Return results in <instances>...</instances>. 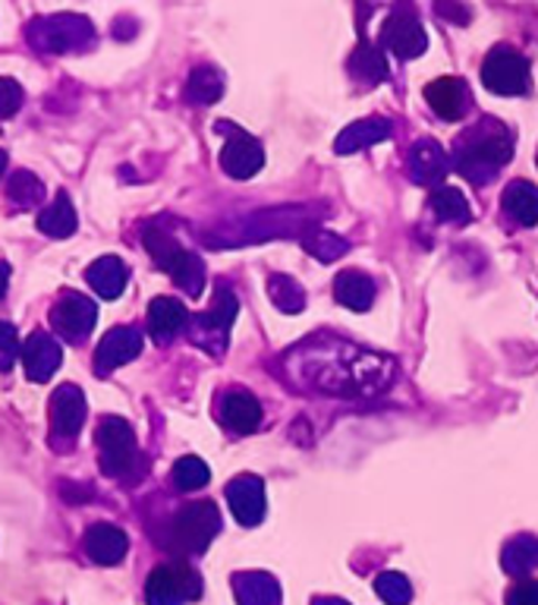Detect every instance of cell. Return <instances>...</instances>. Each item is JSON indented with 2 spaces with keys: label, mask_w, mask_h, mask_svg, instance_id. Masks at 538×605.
I'll return each instance as SVG.
<instances>
[{
  "label": "cell",
  "mask_w": 538,
  "mask_h": 605,
  "mask_svg": "<svg viewBox=\"0 0 538 605\" xmlns=\"http://www.w3.org/2000/svg\"><path fill=\"white\" fill-rule=\"evenodd\" d=\"M299 376L331 394H379L394 382V363L343 341H315L293 350Z\"/></svg>",
  "instance_id": "6da1fadb"
},
{
  "label": "cell",
  "mask_w": 538,
  "mask_h": 605,
  "mask_svg": "<svg viewBox=\"0 0 538 605\" xmlns=\"http://www.w3.org/2000/svg\"><path fill=\"white\" fill-rule=\"evenodd\" d=\"M514 158V133L510 126H504L495 117L478 121L469 133H463L457 140V152H454V167L466 181L476 186L488 183L498 167Z\"/></svg>",
  "instance_id": "7a4b0ae2"
},
{
  "label": "cell",
  "mask_w": 538,
  "mask_h": 605,
  "mask_svg": "<svg viewBox=\"0 0 538 605\" xmlns=\"http://www.w3.org/2000/svg\"><path fill=\"white\" fill-rule=\"evenodd\" d=\"M220 530V511L215 502H189L158 530V543L179 558L201 555Z\"/></svg>",
  "instance_id": "3957f363"
},
{
  "label": "cell",
  "mask_w": 538,
  "mask_h": 605,
  "mask_svg": "<svg viewBox=\"0 0 538 605\" xmlns=\"http://www.w3.org/2000/svg\"><path fill=\"white\" fill-rule=\"evenodd\" d=\"M142 243L152 253V259L164 275H170L177 281L179 290H186L189 297H199L205 290V263L196 253H189L183 243H177L158 224H145L142 227Z\"/></svg>",
  "instance_id": "277c9868"
},
{
  "label": "cell",
  "mask_w": 538,
  "mask_h": 605,
  "mask_svg": "<svg viewBox=\"0 0 538 605\" xmlns=\"http://www.w3.org/2000/svg\"><path fill=\"white\" fill-rule=\"evenodd\" d=\"M95 41V25L80 13L39 17L29 25V44L39 54H80Z\"/></svg>",
  "instance_id": "5b68a950"
},
{
  "label": "cell",
  "mask_w": 538,
  "mask_h": 605,
  "mask_svg": "<svg viewBox=\"0 0 538 605\" xmlns=\"http://www.w3.org/2000/svg\"><path fill=\"white\" fill-rule=\"evenodd\" d=\"M95 444H99L101 473L111 480H130L139 466V444H136V432L123 417H104L95 432Z\"/></svg>",
  "instance_id": "8992f818"
},
{
  "label": "cell",
  "mask_w": 538,
  "mask_h": 605,
  "mask_svg": "<svg viewBox=\"0 0 538 605\" xmlns=\"http://www.w3.org/2000/svg\"><path fill=\"white\" fill-rule=\"evenodd\" d=\"M199 596V571L186 562H164L145 581V603L148 605H189Z\"/></svg>",
  "instance_id": "52a82bcc"
},
{
  "label": "cell",
  "mask_w": 538,
  "mask_h": 605,
  "mask_svg": "<svg viewBox=\"0 0 538 605\" xmlns=\"http://www.w3.org/2000/svg\"><path fill=\"white\" fill-rule=\"evenodd\" d=\"M239 312V300L237 294L227 287V284H218L215 290V302L208 312L196 316V322L189 328V338L196 347H201L205 353L211 357H220L227 350V338H230V325L237 319Z\"/></svg>",
  "instance_id": "ba28073f"
},
{
  "label": "cell",
  "mask_w": 538,
  "mask_h": 605,
  "mask_svg": "<svg viewBox=\"0 0 538 605\" xmlns=\"http://www.w3.org/2000/svg\"><path fill=\"white\" fill-rule=\"evenodd\" d=\"M482 82L495 95H526L529 85H532L529 61L519 51H514V48H504L500 44L482 63Z\"/></svg>",
  "instance_id": "9c48e42d"
},
{
  "label": "cell",
  "mask_w": 538,
  "mask_h": 605,
  "mask_svg": "<svg viewBox=\"0 0 538 605\" xmlns=\"http://www.w3.org/2000/svg\"><path fill=\"white\" fill-rule=\"evenodd\" d=\"M85 394L76 384H60L51 394V444L66 451L80 439V429L85 423Z\"/></svg>",
  "instance_id": "30bf717a"
},
{
  "label": "cell",
  "mask_w": 538,
  "mask_h": 605,
  "mask_svg": "<svg viewBox=\"0 0 538 605\" xmlns=\"http://www.w3.org/2000/svg\"><path fill=\"white\" fill-rule=\"evenodd\" d=\"M95 322H99V302L89 300L85 294L66 290V294L54 302L51 325H54V331H58L66 343L89 341V335L95 331Z\"/></svg>",
  "instance_id": "8fae6325"
},
{
  "label": "cell",
  "mask_w": 538,
  "mask_h": 605,
  "mask_svg": "<svg viewBox=\"0 0 538 605\" xmlns=\"http://www.w3.org/2000/svg\"><path fill=\"white\" fill-rule=\"evenodd\" d=\"M220 133H227V142H224V152H220V167L234 177V181H249L256 177L265 164V148L256 136L242 133L234 123L220 121Z\"/></svg>",
  "instance_id": "7c38bea8"
},
{
  "label": "cell",
  "mask_w": 538,
  "mask_h": 605,
  "mask_svg": "<svg viewBox=\"0 0 538 605\" xmlns=\"http://www.w3.org/2000/svg\"><path fill=\"white\" fill-rule=\"evenodd\" d=\"M381 48H387L400 61H413V58H418L428 48V35L418 25L416 13L410 7H397L387 17L384 29H381Z\"/></svg>",
  "instance_id": "4fadbf2b"
},
{
  "label": "cell",
  "mask_w": 538,
  "mask_h": 605,
  "mask_svg": "<svg viewBox=\"0 0 538 605\" xmlns=\"http://www.w3.org/2000/svg\"><path fill=\"white\" fill-rule=\"evenodd\" d=\"M142 331L133 325H117L101 338L99 350H95V369L99 372H114L120 366L133 363L142 353Z\"/></svg>",
  "instance_id": "5bb4252c"
},
{
  "label": "cell",
  "mask_w": 538,
  "mask_h": 605,
  "mask_svg": "<svg viewBox=\"0 0 538 605\" xmlns=\"http://www.w3.org/2000/svg\"><path fill=\"white\" fill-rule=\"evenodd\" d=\"M20 357L22 366H25V376H29L32 382H48V379L60 369V360H63L58 338L48 335V331H41V328L25 338Z\"/></svg>",
  "instance_id": "9a60e30c"
},
{
  "label": "cell",
  "mask_w": 538,
  "mask_h": 605,
  "mask_svg": "<svg viewBox=\"0 0 538 605\" xmlns=\"http://www.w3.org/2000/svg\"><path fill=\"white\" fill-rule=\"evenodd\" d=\"M82 548L95 565L114 567L130 552V536L117 524H92L82 536Z\"/></svg>",
  "instance_id": "2e32d148"
},
{
  "label": "cell",
  "mask_w": 538,
  "mask_h": 605,
  "mask_svg": "<svg viewBox=\"0 0 538 605\" xmlns=\"http://www.w3.org/2000/svg\"><path fill=\"white\" fill-rule=\"evenodd\" d=\"M227 502L230 511L242 526H256L265 521V483L252 473H242L227 485Z\"/></svg>",
  "instance_id": "e0dca14e"
},
{
  "label": "cell",
  "mask_w": 538,
  "mask_h": 605,
  "mask_svg": "<svg viewBox=\"0 0 538 605\" xmlns=\"http://www.w3.org/2000/svg\"><path fill=\"white\" fill-rule=\"evenodd\" d=\"M425 101L444 121H463L473 95H469V85L457 76H441V80L425 85Z\"/></svg>",
  "instance_id": "ac0fdd59"
},
{
  "label": "cell",
  "mask_w": 538,
  "mask_h": 605,
  "mask_svg": "<svg viewBox=\"0 0 538 605\" xmlns=\"http://www.w3.org/2000/svg\"><path fill=\"white\" fill-rule=\"evenodd\" d=\"M218 417L220 423L227 425L230 432H237V435H249V432H256L261 423V403L249 394V391H227L224 398H220L218 407Z\"/></svg>",
  "instance_id": "d6986e66"
},
{
  "label": "cell",
  "mask_w": 538,
  "mask_h": 605,
  "mask_svg": "<svg viewBox=\"0 0 538 605\" xmlns=\"http://www.w3.org/2000/svg\"><path fill=\"white\" fill-rule=\"evenodd\" d=\"M447 171H451V162L435 140H418L410 148V177L418 186H438L447 177Z\"/></svg>",
  "instance_id": "ffe728a7"
},
{
  "label": "cell",
  "mask_w": 538,
  "mask_h": 605,
  "mask_svg": "<svg viewBox=\"0 0 538 605\" xmlns=\"http://www.w3.org/2000/svg\"><path fill=\"white\" fill-rule=\"evenodd\" d=\"M189 328V312L186 306L174 297H158L148 306V331L158 343H170Z\"/></svg>",
  "instance_id": "44dd1931"
},
{
  "label": "cell",
  "mask_w": 538,
  "mask_h": 605,
  "mask_svg": "<svg viewBox=\"0 0 538 605\" xmlns=\"http://www.w3.org/2000/svg\"><path fill=\"white\" fill-rule=\"evenodd\" d=\"M85 281L99 294L101 300H114L123 294V287L130 281V265L117 256H101L85 268Z\"/></svg>",
  "instance_id": "7402d4cb"
},
{
  "label": "cell",
  "mask_w": 538,
  "mask_h": 605,
  "mask_svg": "<svg viewBox=\"0 0 538 605\" xmlns=\"http://www.w3.org/2000/svg\"><path fill=\"white\" fill-rule=\"evenodd\" d=\"M234 593L239 605H280V584L265 571L234 574Z\"/></svg>",
  "instance_id": "603a6c76"
},
{
  "label": "cell",
  "mask_w": 538,
  "mask_h": 605,
  "mask_svg": "<svg viewBox=\"0 0 538 605\" xmlns=\"http://www.w3.org/2000/svg\"><path fill=\"white\" fill-rule=\"evenodd\" d=\"M391 140V123L384 117H365V121L350 123L343 133L334 142L340 155H353V152H362V148H372L379 142Z\"/></svg>",
  "instance_id": "cb8c5ba5"
},
{
  "label": "cell",
  "mask_w": 538,
  "mask_h": 605,
  "mask_svg": "<svg viewBox=\"0 0 538 605\" xmlns=\"http://www.w3.org/2000/svg\"><path fill=\"white\" fill-rule=\"evenodd\" d=\"M76 227H80V218H76V208L66 193H58L54 202H48L39 212V230L44 237L63 240V237H73Z\"/></svg>",
  "instance_id": "d4e9b609"
},
{
  "label": "cell",
  "mask_w": 538,
  "mask_h": 605,
  "mask_svg": "<svg viewBox=\"0 0 538 605\" xmlns=\"http://www.w3.org/2000/svg\"><path fill=\"white\" fill-rule=\"evenodd\" d=\"M334 297L353 312H365L375 302V281L362 271H343L334 281Z\"/></svg>",
  "instance_id": "484cf974"
},
{
  "label": "cell",
  "mask_w": 538,
  "mask_h": 605,
  "mask_svg": "<svg viewBox=\"0 0 538 605\" xmlns=\"http://www.w3.org/2000/svg\"><path fill=\"white\" fill-rule=\"evenodd\" d=\"M504 212L523 227L538 224V186L526 181H514L504 189Z\"/></svg>",
  "instance_id": "4316f807"
},
{
  "label": "cell",
  "mask_w": 538,
  "mask_h": 605,
  "mask_svg": "<svg viewBox=\"0 0 538 605\" xmlns=\"http://www.w3.org/2000/svg\"><path fill=\"white\" fill-rule=\"evenodd\" d=\"M500 565L510 577H526L532 574L538 565V540L532 536H517L504 545V555H500Z\"/></svg>",
  "instance_id": "83f0119b"
},
{
  "label": "cell",
  "mask_w": 538,
  "mask_h": 605,
  "mask_svg": "<svg viewBox=\"0 0 538 605\" xmlns=\"http://www.w3.org/2000/svg\"><path fill=\"white\" fill-rule=\"evenodd\" d=\"M224 95V76L215 66H196L186 82V101L189 104H215Z\"/></svg>",
  "instance_id": "f1b7e54d"
},
{
  "label": "cell",
  "mask_w": 538,
  "mask_h": 605,
  "mask_svg": "<svg viewBox=\"0 0 538 605\" xmlns=\"http://www.w3.org/2000/svg\"><path fill=\"white\" fill-rule=\"evenodd\" d=\"M350 70H353V76L359 82H365V85H379V82L387 80V61H384V54H381L379 48H372V44H359V51L353 54V61H350Z\"/></svg>",
  "instance_id": "f546056e"
},
{
  "label": "cell",
  "mask_w": 538,
  "mask_h": 605,
  "mask_svg": "<svg viewBox=\"0 0 538 605\" xmlns=\"http://www.w3.org/2000/svg\"><path fill=\"white\" fill-rule=\"evenodd\" d=\"M432 212L438 215L441 222H459L466 224L473 218V212H469V202L466 196L454 189V186H438L435 193H432Z\"/></svg>",
  "instance_id": "4dcf8cb0"
},
{
  "label": "cell",
  "mask_w": 538,
  "mask_h": 605,
  "mask_svg": "<svg viewBox=\"0 0 538 605\" xmlns=\"http://www.w3.org/2000/svg\"><path fill=\"white\" fill-rule=\"evenodd\" d=\"M211 480V470L208 464L201 461V458H193V454H186V458H179L174 470H170V483L179 492H199L205 489Z\"/></svg>",
  "instance_id": "1f68e13d"
},
{
  "label": "cell",
  "mask_w": 538,
  "mask_h": 605,
  "mask_svg": "<svg viewBox=\"0 0 538 605\" xmlns=\"http://www.w3.org/2000/svg\"><path fill=\"white\" fill-rule=\"evenodd\" d=\"M268 297L275 300L280 312H302V306H306V290L299 287L297 278H290V275H271V281H268Z\"/></svg>",
  "instance_id": "d6a6232c"
},
{
  "label": "cell",
  "mask_w": 538,
  "mask_h": 605,
  "mask_svg": "<svg viewBox=\"0 0 538 605\" xmlns=\"http://www.w3.org/2000/svg\"><path fill=\"white\" fill-rule=\"evenodd\" d=\"M302 246H306L315 259H321V263H334V259H340V256L350 249V243L343 240V237H338V234H331V230H324V227H312V230L302 237Z\"/></svg>",
  "instance_id": "836d02e7"
},
{
  "label": "cell",
  "mask_w": 538,
  "mask_h": 605,
  "mask_svg": "<svg viewBox=\"0 0 538 605\" xmlns=\"http://www.w3.org/2000/svg\"><path fill=\"white\" fill-rule=\"evenodd\" d=\"M7 196L17 202L20 208H35L44 199V183L32 174V171H17L7 181Z\"/></svg>",
  "instance_id": "e575fe53"
},
{
  "label": "cell",
  "mask_w": 538,
  "mask_h": 605,
  "mask_svg": "<svg viewBox=\"0 0 538 605\" xmlns=\"http://www.w3.org/2000/svg\"><path fill=\"white\" fill-rule=\"evenodd\" d=\"M375 593H379L387 605H406L413 599V586H410V581H406L403 574H397V571H384V574H379Z\"/></svg>",
  "instance_id": "d590c367"
},
{
  "label": "cell",
  "mask_w": 538,
  "mask_h": 605,
  "mask_svg": "<svg viewBox=\"0 0 538 605\" xmlns=\"http://www.w3.org/2000/svg\"><path fill=\"white\" fill-rule=\"evenodd\" d=\"M20 331L10 322H0V372H10L20 360Z\"/></svg>",
  "instance_id": "8d00e7d4"
},
{
  "label": "cell",
  "mask_w": 538,
  "mask_h": 605,
  "mask_svg": "<svg viewBox=\"0 0 538 605\" xmlns=\"http://www.w3.org/2000/svg\"><path fill=\"white\" fill-rule=\"evenodd\" d=\"M22 101H25V92H22L20 82L10 80V76H0V121L13 117L22 107Z\"/></svg>",
  "instance_id": "74e56055"
},
{
  "label": "cell",
  "mask_w": 538,
  "mask_h": 605,
  "mask_svg": "<svg viewBox=\"0 0 538 605\" xmlns=\"http://www.w3.org/2000/svg\"><path fill=\"white\" fill-rule=\"evenodd\" d=\"M507 605H538V581H523L507 593Z\"/></svg>",
  "instance_id": "f35d334b"
},
{
  "label": "cell",
  "mask_w": 538,
  "mask_h": 605,
  "mask_svg": "<svg viewBox=\"0 0 538 605\" xmlns=\"http://www.w3.org/2000/svg\"><path fill=\"white\" fill-rule=\"evenodd\" d=\"M7 287H10V265L0 263V300H3V294H7Z\"/></svg>",
  "instance_id": "ab89813d"
},
{
  "label": "cell",
  "mask_w": 538,
  "mask_h": 605,
  "mask_svg": "<svg viewBox=\"0 0 538 605\" xmlns=\"http://www.w3.org/2000/svg\"><path fill=\"white\" fill-rule=\"evenodd\" d=\"M312 605H350V603H343V599H331V596H324V599H315Z\"/></svg>",
  "instance_id": "60d3db41"
},
{
  "label": "cell",
  "mask_w": 538,
  "mask_h": 605,
  "mask_svg": "<svg viewBox=\"0 0 538 605\" xmlns=\"http://www.w3.org/2000/svg\"><path fill=\"white\" fill-rule=\"evenodd\" d=\"M3 171H7V152L0 148V177H3Z\"/></svg>",
  "instance_id": "b9f144b4"
}]
</instances>
